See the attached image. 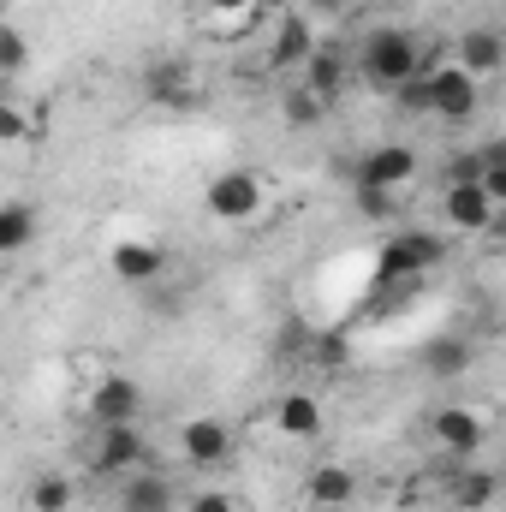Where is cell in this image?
Returning a JSON list of instances; mask_svg holds the SVG:
<instances>
[{"mask_svg": "<svg viewBox=\"0 0 506 512\" xmlns=\"http://www.w3.org/2000/svg\"><path fill=\"white\" fill-rule=\"evenodd\" d=\"M423 48L405 36V30H370L364 36V48H358V72H364V84L376 90V96H399L411 78H423Z\"/></svg>", "mask_w": 506, "mask_h": 512, "instance_id": "cell-1", "label": "cell"}, {"mask_svg": "<svg viewBox=\"0 0 506 512\" xmlns=\"http://www.w3.org/2000/svg\"><path fill=\"white\" fill-rule=\"evenodd\" d=\"M441 256H447V245L435 233H393L376 256V286H405V280L429 274Z\"/></svg>", "mask_w": 506, "mask_h": 512, "instance_id": "cell-2", "label": "cell"}, {"mask_svg": "<svg viewBox=\"0 0 506 512\" xmlns=\"http://www.w3.org/2000/svg\"><path fill=\"white\" fill-rule=\"evenodd\" d=\"M423 84H429V114L435 120H471L477 114V72H465L459 60H441V66H423Z\"/></svg>", "mask_w": 506, "mask_h": 512, "instance_id": "cell-3", "label": "cell"}, {"mask_svg": "<svg viewBox=\"0 0 506 512\" xmlns=\"http://www.w3.org/2000/svg\"><path fill=\"white\" fill-rule=\"evenodd\" d=\"M203 209H209L215 221H256V215H262V179L245 173V167L215 173L209 191H203Z\"/></svg>", "mask_w": 506, "mask_h": 512, "instance_id": "cell-4", "label": "cell"}, {"mask_svg": "<svg viewBox=\"0 0 506 512\" xmlns=\"http://www.w3.org/2000/svg\"><path fill=\"white\" fill-rule=\"evenodd\" d=\"M417 179V149L411 143H376L358 167H352V185H387V191H399V185H411Z\"/></svg>", "mask_w": 506, "mask_h": 512, "instance_id": "cell-5", "label": "cell"}, {"mask_svg": "<svg viewBox=\"0 0 506 512\" xmlns=\"http://www.w3.org/2000/svg\"><path fill=\"white\" fill-rule=\"evenodd\" d=\"M441 215H447V227H459V233H489V227H495V215H501V203H495V197H489V185L477 179V185H447Z\"/></svg>", "mask_w": 506, "mask_h": 512, "instance_id": "cell-6", "label": "cell"}, {"mask_svg": "<svg viewBox=\"0 0 506 512\" xmlns=\"http://www.w3.org/2000/svg\"><path fill=\"white\" fill-rule=\"evenodd\" d=\"M429 435H435V447H447V453H477L483 441H489V423L471 411V405H441L435 417H429Z\"/></svg>", "mask_w": 506, "mask_h": 512, "instance_id": "cell-7", "label": "cell"}, {"mask_svg": "<svg viewBox=\"0 0 506 512\" xmlns=\"http://www.w3.org/2000/svg\"><path fill=\"white\" fill-rule=\"evenodd\" d=\"M90 465L96 471H143V429L137 423H108L96 429V447H90Z\"/></svg>", "mask_w": 506, "mask_h": 512, "instance_id": "cell-8", "label": "cell"}, {"mask_svg": "<svg viewBox=\"0 0 506 512\" xmlns=\"http://www.w3.org/2000/svg\"><path fill=\"white\" fill-rule=\"evenodd\" d=\"M90 417H96V429L137 423L143 417V387L131 382V376H102V382L90 387Z\"/></svg>", "mask_w": 506, "mask_h": 512, "instance_id": "cell-9", "label": "cell"}, {"mask_svg": "<svg viewBox=\"0 0 506 512\" xmlns=\"http://www.w3.org/2000/svg\"><path fill=\"white\" fill-rule=\"evenodd\" d=\"M322 42H316V30H310V12L298 6V12H286L280 24H274V42H268V66H310V54H316Z\"/></svg>", "mask_w": 506, "mask_h": 512, "instance_id": "cell-10", "label": "cell"}, {"mask_svg": "<svg viewBox=\"0 0 506 512\" xmlns=\"http://www.w3.org/2000/svg\"><path fill=\"white\" fill-rule=\"evenodd\" d=\"M143 96H149L155 108H197L191 66H185V60H155V66H143Z\"/></svg>", "mask_w": 506, "mask_h": 512, "instance_id": "cell-11", "label": "cell"}, {"mask_svg": "<svg viewBox=\"0 0 506 512\" xmlns=\"http://www.w3.org/2000/svg\"><path fill=\"white\" fill-rule=\"evenodd\" d=\"M179 447H185L191 465H221V459L233 453V429H227L221 417H191V423L179 429Z\"/></svg>", "mask_w": 506, "mask_h": 512, "instance_id": "cell-12", "label": "cell"}, {"mask_svg": "<svg viewBox=\"0 0 506 512\" xmlns=\"http://www.w3.org/2000/svg\"><path fill=\"white\" fill-rule=\"evenodd\" d=\"M108 268H114L120 280H131V286H143V280H155V274L167 268V256H161L155 239H120V245L108 251Z\"/></svg>", "mask_w": 506, "mask_h": 512, "instance_id": "cell-13", "label": "cell"}, {"mask_svg": "<svg viewBox=\"0 0 506 512\" xmlns=\"http://www.w3.org/2000/svg\"><path fill=\"white\" fill-rule=\"evenodd\" d=\"M471 364H477V352H471V340H459V334H435V340L423 346V370H429L435 382H459V376H471Z\"/></svg>", "mask_w": 506, "mask_h": 512, "instance_id": "cell-14", "label": "cell"}, {"mask_svg": "<svg viewBox=\"0 0 506 512\" xmlns=\"http://www.w3.org/2000/svg\"><path fill=\"white\" fill-rule=\"evenodd\" d=\"M274 429H280L286 441H316V435H322V405H316V393H280Z\"/></svg>", "mask_w": 506, "mask_h": 512, "instance_id": "cell-15", "label": "cell"}, {"mask_svg": "<svg viewBox=\"0 0 506 512\" xmlns=\"http://www.w3.org/2000/svg\"><path fill=\"white\" fill-rule=\"evenodd\" d=\"M453 60H459L465 72L489 78V72H501V66H506V36L477 24V30H465V36H459V54H453Z\"/></svg>", "mask_w": 506, "mask_h": 512, "instance_id": "cell-16", "label": "cell"}, {"mask_svg": "<svg viewBox=\"0 0 506 512\" xmlns=\"http://www.w3.org/2000/svg\"><path fill=\"white\" fill-rule=\"evenodd\" d=\"M304 90H316L328 108L340 102V90H346V54H340L334 42H322V48L310 54V66H304Z\"/></svg>", "mask_w": 506, "mask_h": 512, "instance_id": "cell-17", "label": "cell"}, {"mask_svg": "<svg viewBox=\"0 0 506 512\" xmlns=\"http://www.w3.org/2000/svg\"><path fill=\"white\" fill-rule=\"evenodd\" d=\"M304 495H310V507L334 512V507H346V501L358 495V477H352L346 465H316L310 483H304Z\"/></svg>", "mask_w": 506, "mask_h": 512, "instance_id": "cell-18", "label": "cell"}, {"mask_svg": "<svg viewBox=\"0 0 506 512\" xmlns=\"http://www.w3.org/2000/svg\"><path fill=\"white\" fill-rule=\"evenodd\" d=\"M120 512H173V483L155 471H131L120 489Z\"/></svg>", "mask_w": 506, "mask_h": 512, "instance_id": "cell-19", "label": "cell"}, {"mask_svg": "<svg viewBox=\"0 0 506 512\" xmlns=\"http://www.w3.org/2000/svg\"><path fill=\"white\" fill-rule=\"evenodd\" d=\"M495 495H501V477H495V471H465V477L453 483V507L459 512L495 507Z\"/></svg>", "mask_w": 506, "mask_h": 512, "instance_id": "cell-20", "label": "cell"}, {"mask_svg": "<svg viewBox=\"0 0 506 512\" xmlns=\"http://www.w3.org/2000/svg\"><path fill=\"white\" fill-rule=\"evenodd\" d=\"M30 239H36V215L24 203H6L0 209V256H18Z\"/></svg>", "mask_w": 506, "mask_h": 512, "instance_id": "cell-21", "label": "cell"}, {"mask_svg": "<svg viewBox=\"0 0 506 512\" xmlns=\"http://www.w3.org/2000/svg\"><path fill=\"white\" fill-rule=\"evenodd\" d=\"M310 358H316L322 370H340V364H352V334H346V328H328V334H316V340H310Z\"/></svg>", "mask_w": 506, "mask_h": 512, "instance_id": "cell-22", "label": "cell"}, {"mask_svg": "<svg viewBox=\"0 0 506 512\" xmlns=\"http://www.w3.org/2000/svg\"><path fill=\"white\" fill-rule=\"evenodd\" d=\"M72 507V477H36L30 483V512H66Z\"/></svg>", "mask_w": 506, "mask_h": 512, "instance_id": "cell-23", "label": "cell"}, {"mask_svg": "<svg viewBox=\"0 0 506 512\" xmlns=\"http://www.w3.org/2000/svg\"><path fill=\"white\" fill-rule=\"evenodd\" d=\"M352 197H358V215L364 221H393L399 215V191H387V185H358Z\"/></svg>", "mask_w": 506, "mask_h": 512, "instance_id": "cell-24", "label": "cell"}, {"mask_svg": "<svg viewBox=\"0 0 506 512\" xmlns=\"http://www.w3.org/2000/svg\"><path fill=\"white\" fill-rule=\"evenodd\" d=\"M322 108H328V102H322L316 90H292V96L280 102V114H286V126H298V131H310V126H316V120H322Z\"/></svg>", "mask_w": 506, "mask_h": 512, "instance_id": "cell-25", "label": "cell"}, {"mask_svg": "<svg viewBox=\"0 0 506 512\" xmlns=\"http://www.w3.org/2000/svg\"><path fill=\"white\" fill-rule=\"evenodd\" d=\"M24 66H30V42H24V30H18V24H6V30H0V72H6V78H18Z\"/></svg>", "mask_w": 506, "mask_h": 512, "instance_id": "cell-26", "label": "cell"}, {"mask_svg": "<svg viewBox=\"0 0 506 512\" xmlns=\"http://www.w3.org/2000/svg\"><path fill=\"white\" fill-rule=\"evenodd\" d=\"M483 173H489V167H483V155H477V149H459V155L447 161V185H477Z\"/></svg>", "mask_w": 506, "mask_h": 512, "instance_id": "cell-27", "label": "cell"}, {"mask_svg": "<svg viewBox=\"0 0 506 512\" xmlns=\"http://www.w3.org/2000/svg\"><path fill=\"white\" fill-rule=\"evenodd\" d=\"M185 512H239L233 507V495H221V489H203V495H191V507Z\"/></svg>", "mask_w": 506, "mask_h": 512, "instance_id": "cell-28", "label": "cell"}, {"mask_svg": "<svg viewBox=\"0 0 506 512\" xmlns=\"http://www.w3.org/2000/svg\"><path fill=\"white\" fill-rule=\"evenodd\" d=\"M24 131H30V120H24V108H0V137H6V143H18Z\"/></svg>", "mask_w": 506, "mask_h": 512, "instance_id": "cell-29", "label": "cell"}, {"mask_svg": "<svg viewBox=\"0 0 506 512\" xmlns=\"http://www.w3.org/2000/svg\"><path fill=\"white\" fill-rule=\"evenodd\" d=\"M477 155H483V167H506V137H489V143H477Z\"/></svg>", "mask_w": 506, "mask_h": 512, "instance_id": "cell-30", "label": "cell"}, {"mask_svg": "<svg viewBox=\"0 0 506 512\" xmlns=\"http://www.w3.org/2000/svg\"><path fill=\"white\" fill-rule=\"evenodd\" d=\"M483 185H489V197L506 209V167H489V173H483Z\"/></svg>", "mask_w": 506, "mask_h": 512, "instance_id": "cell-31", "label": "cell"}, {"mask_svg": "<svg viewBox=\"0 0 506 512\" xmlns=\"http://www.w3.org/2000/svg\"><path fill=\"white\" fill-rule=\"evenodd\" d=\"M203 6H209V12H233V18H239V12H256V0H203Z\"/></svg>", "mask_w": 506, "mask_h": 512, "instance_id": "cell-32", "label": "cell"}, {"mask_svg": "<svg viewBox=\"0 0 506 512\" xmlns=\"http://www.w3.org/2000/svg\"><path fill=\"white\" fill-rule=\"evenodd\" d=\"M256 12H268V18H286V12H298V0H256Z\"/></svg>", "mask_w": 506, "mask_h": 512, "instance_id": "cell-33", "label": "cell"}, {"mask_svg": "<svg viewBox=\"0 0 506 512\" xmlns=\"http://www.w3.org/2000/svg\"><path fill=\"white\" fill-rule=\"evenodd\" d=\"M304 6H310V12H328V18H334V12H346L352 0H304Z\"/></svg>", "mask_w": 506, "mask_h": 512, "instance_id": "cell-34", "label": "cell"}, {"mask_svg": "<svg viewBox=\"0 0 506 512\" xmlns=\"http://www.w3.org/2000/svg\"><path fill=\"white\" fill-rule=\"evenodd\" d=\"M352 6H364V12H381V6H387V0H352Z\"/></svg>", "mask_w": 506, "mask_h": 512, "instance_id": "cell-35", "label": "cell"}]
</instances>
